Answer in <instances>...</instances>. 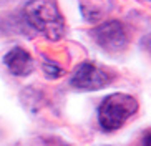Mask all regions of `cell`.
Wrapping results in <instances>:
<instances>
[{
	"label": "cell",
	"instance_id": "4",
	"mask_svg": "<svg viewBox=\"0 0 151 146\" xmlns=\"http://www.w3.org/2000/svg\"><path fill=\"white\" fill-rule=\"evenodd\" d=\"M90 35L100 48L108 53H120L128 45L126 30L123 23L118 20H108V22L100 23L90 32Z\"/></svg>",
	"mask_w": 151,
	"mask_h": 146
},
{
	"label": "cell",
	"instance_id": "1",
	"mask_svg": "<svg viewBox=\"0 0 151 146\" xmlns=\"http://www.w3.org/2000/svg\"><path fill=\"white\" fill-rule=\"evenodd\" d=\"M23 15L37 32L52 42H58L65 35V17L57 0H28L23 7Z\"/></svg>",
	"mask_w": 151,
	"mask_h": 146
},
{
	"label": "cell",
	"instance_id": "6",
	"mask_svg": "<svg viewBox=\"0 0 151 146\" xmlns=\"http://www.w3.org/2000/svg\"><path fill=\"white\" fill-rule=\"evenodd\" d=\"M43 71H45V75L48 76V78H60V76L63 75V70L60 68V66H57L55 63H43Z\"/></svg>",
	"mask_w": 151,
	"mask_h": 146
},
{
	"label": "cell",
	"instance_id": "3",
	"mask_svg": "<svg viewBox=\"0 0 151 146\" xmlns=\"http://www.w3.org/2000/svg\"><path fill=\"white\" fill-rule=\"evenodd\" d=\"M113 76L95 62H83L75 68L70 85L80 91H96L111 83Z\"/></svg>",
	"mask_w": 151,
	"mask_h": 146
},
{
	"label": "cell",
	"instance_id": "2",
	"mask_svg": "<svg viewBox=\"0 0 151 146\" xmlns=\"http://www.w3.org/2000/svg\"><path fill=\"white\" fill-rule=\"evenodd\" d=\"M139 108L138 100L128 93H111L98 108V121L105 131L120 129Z\"/></svg>",
	"mask_w": 151,
	"mask_h": 146
},
{
	"label": "cell",
	"instance_id": "7",
	"mask_svg": "<svg viewBox=\"0 0 151 146\" xmlns=\"http://www.w3.org/2000/svg\"><path fill=\"white\" fill-rule=\"evenodd\" d=\"M145 146H150V133H146L145 136Z\"/></svg>",
	"mask_w": 151,
	"mask_h": 146
},
{
	"label": "cell",
	"instance_id": "5",
	"mask_svg": "<svg viewBox=\"0 0 151 146\" xmlns=\"http://www.w3.org/2000/svg\"><path fill=\"white\" fill-rule=\"evenodd\" d=\"M4 65L14 76H28L33 71V58L32 55L22 47H14L5 53Z\"/></svg>",
	"mask_w": 151,
	"mask_h": 146
}]
</instances>
